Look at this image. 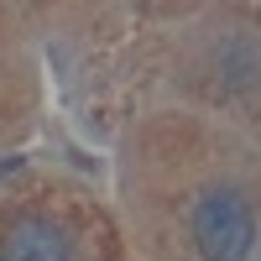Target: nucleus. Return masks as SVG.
<instances>
[{
	"label": "nucleus",
	"mask_w": 261,
	"mask_h": 261,
	"mask_svg": "<svg viewBox=\"0 0 261 261\" xmlns=\"http://www.w3.org/2000/svg\"><path fill=\"white\" fill-rule=\"evenodd\" d=\"M193 246L204 261H246L256 246V214L235 188H209L188 214Z\"/></svg>",
	"instance_id": "nucleus-1"
},
{
	"label": "nucleus",
	"mask_w": 261,
	"mask_h": 261,
	"mask_svg": "<svg viewBox=\"0 0 261 261\" xmlns=\"http://www.w3.org/2000/svg\"><path fill=\"white\" fill-rule=\"evenodd\" d=\"M0 261H73V241L53 220H16L0 241Z\"/></svg>",
	"instance_id": "nucleus-2"
}]
</instances>
